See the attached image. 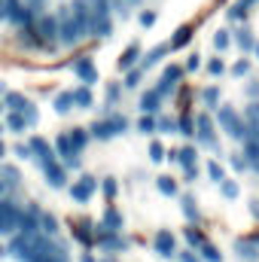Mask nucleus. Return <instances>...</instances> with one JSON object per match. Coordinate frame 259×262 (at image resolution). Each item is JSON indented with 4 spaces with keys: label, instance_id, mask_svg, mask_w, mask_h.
I'll return each mask as SVG.
<instances>
[{
    "label": "nucleus",
    "instance_id": "nucleus-1",
    "mask_svg": "<svg viewBox=\"0 0 259 262\" xmlns=\"http://www.w3.org/2000/svg\"><path fill=\"white\" fill-rule=\"evenodd\" d=\"M82 25L70 15V6L67 9H61V15H58V40L64 43V46H73V43H79L82 40Z\"/></svg>",
    "mask_w": 259,
    "mask_h": 262
},
{
    "label": "nucleus",
    "instance_id": "nucleus-2",
    "mask_svg": "<svg viewBox=\"0 0 259 262\" xmlns=\"http://www.w3.org/2000/svg\"><path fill=\"white\" fill-rule=\"evenodd\" d=\"M217 113H220V125H223V131H226L229 137H235V140L244 137V122L238 119V113H235L232 107H217Z\"/></svg>",
    "mask_w": 259,
    "mask_h": 262
},
{
    "label": "nucleus",
    "instance_id": "nucleus-3",
    "mask_svg": "<svg viewBox=\"0 0 259 262\" xmlns=\"http://www.w3.org/2000/svg\"><path fill=\"white\" fill-rule=\"evenodd\" d=\"M125 128H128L125 116H113V119H107V122H95V125H92V134L101 137V140H107V137H113V134H119V131H125Z\"/></svg>",
    "mask_w": 259,
    "mask_h": 262
},
{
    "label": "nucleus",
    "instance_id": "nucleus-4",
    "mask_svg": "<svg viewBox=\"0 0 259 262\" xmlns=\"http://www.w3.org/2000/svg\"><path fill=\"white\" fill-rule=\"evenodd\" d=\"M18 207H12V204H0V232H12V229H18Z\"/></svg>",
    "mask_w": 259,
    "mask_h": 262
},
{
    "label": "nucleus",
    "instance_id": "nucleus-5",
    "mask_svg": "<svg viewBox=\"0 0 259 262\" xmlns=\"http://www.w3.org/2000/svg\"><path fill=\"white\" fill-rule=\"evenodd\" d=\"M95 186H98V183H95L92 177H82L79 183H73V186H70V195L76 198V201H89V198L95 195Z\"/></svg>",
    "mask_w": 259,
    "mask_h": 262
},
{
    "label": "nucleus",
    "instance_id": "nucleus-6",
    "mask_svg": "<svg viewBox=\"0 0 259 262\" xmlns=\"http://www.w3.org/2000/svg\"><path fill=\"white\" fill-rule=\"evenodd\" d=\"M195 128H198V140H201L204 146H213V125H210V116H207V113H201V116L195 119Z\"/></svg>",
    "mask_w": 259,
    "mask_h": 262
},
{
    "label": "nucleus",
    "instance_id": "nucleus-7",
    "mask_svg": "<svg viewBox=\"0 0 259 262\" xmlns=\"http://www.w3.org/2000/svg\"><path fill=\"white\" fill-rule=\"evenodd\" d=\"M73 70H76V76L89 85V82H98V70H95V64L89 61V58H79L76 64H73Z\"/></svg>",
    "mask_w": 259,
    "mask_h": 262
},
{
    "label": "nucleus",
    "instance_id": "nucleus-8",
    "mask_svg": "<svg viewBox=\"0 0 259 262\" xmlns=\"http://www.w3.org/2000/svg\"><path fill=\"white\" fill-rule=\"evenodd\" d=\"M37 31H40V37H43V40H58V18L43 15V18H40V25H37Z\"/></svg>",
    "mask_w": 259,
    "mask_h": 262
},
{
    "label": "nucleus",
    "instance_id": "nucleus-9",
    "mask_svg": "<svg viewBox=\"0 0 259 262\" xmlns=\"http://www.w3.org/2000/svg\"><path fill=\"white\" fill-rule=\"evenodd\" d=\"M6 18L15 21V25H28V21H31V9H28V6H18V3L12 0L9 9H6Z\"/></svg>",
    "mask_w": 259,
    "mask_h": 262
},
{
    "label": "nucleus",
    "instance_id": "nucleus-10",
    "mask_svg": "<svg viewBox=\"0 0 259 262\" xmlns=\"http://www.w3.org/2000/svg\"><path fill=\"white\" fill-rule=\"evenodd\" d=\"M31 152H37V159H40V165H43V162H52V159H55V152H52V146H49V143H46L43 137H34V140H31Z\"/></svg>",
    "mask_w": 259,
    "mask_h": 262
},
{
    "label": "nucleus",
    "instance_id": "nucleus-11",
    "mask_svg": "<svg viewBox=\"0 0 259 262\" xmlns=\"http://www.w3.org/2000/svg\"><path fill=\"white\" fill-rule=\"evenodd\" d=\"M156 250H159L162 256H174V235H171L168 229H162V232L156 235Z\"/></svg>",
    "mask_w": 259,
    "mask_h": 262
},
{
    "label": "nucleus",
    "instance_id": "nucleus-12",
    "mask_svg": "<svg viewBox=\"0 0 259 262\" xmlns=\"http://www.w3.org/2000/svg\"><path fill=\"white\" fill-rule=\"evenodd\" d=\"M43 171H46V177H49L52 186H64V168L55 165V159L52 162H43Z\"/></svg>",
    "mask_w": 259,
    "mask_h": 262
},
{
    "label": "nucleus",
    "instance_id": "nucleus-13",
    "mask_svg": "<svg viewBox=\"0 0 259 262\" xmlns=\"http://www.w3.org/2000/svg\"><path fill=\"white\" fill-rule=\"evenodd\" d=\"M159 101H162V95L153 89V92H146V95L140 98V110H143V113H156V110H159Z\"/></svg>",
    "mask_w": 259,
    "mask_h": 262
},
{
    "label": "nucleus",
    "instance_id": "nucleus-14",
    "mask_svg": "<svg viewBox=\"0 0 259 262\" xmlns=\"http://www.w3.org/2000/svg\"><path fill=\"white\" fill-rule=\"evenodd\" d=\"M235 250L241 253V259H256L259 256V247L253 241H235Z\"/></svg>",
    "mask_w": 259,
    "mask_h": 262
},
{
    "label": "nucleus",
    "instance_id": "nucleus-15",
    "mask_svg": "<svg viewBox=\"0 0 259 262\" xmlns=\"http://www.w3.org/2000/svg\"><path fill=\"white\" fill-rule=\"evenodd\" d=\"M189 40H192V28H189V25H183V28L177 31V37L171 40V49H183Z\"/></svg>",
    "mask_w": 259,
    "mask_h": 262
},
{
    "label": "nucleus",
    "instance_id": "nucleus-16",
    "mask_svg": "<svg viewBox=\"0 0 259 262\" xmlns=\"http://www.w3.org/2000/svg\"><path fill=\"white\" fill-rule=\"evenodd\" d=\"M67 137H70V146H73V152H79V149L85 146V140H89V134H85L82 128H73Z\"/></svg>",
    "mask_w": 259,
    "mask_h": 262
},
{
    "label": "nucleus",
    "instance_id": "nucleus-17",
    "mask_svg": "<svg viewBox=\"0 0 259 262\" xmlns=\"http://www.w3.org/2000/svg\"><path fill=\"white\" fill-rule=\"evenodd\" d=\"M6 104H9V110H15V113H25V107H28V98H25V95H18V92H12V95L6 98Z\"/></svg>",
    "mask_w": 259,
    "mask_h": 262
},
{
    "label": "nucleus",
    "instance_id": "nucleus-18",
    "mask_svg": "<svg viewBox=\"0 0 259 262\" xmlns=\"http://www.w3.org/2000/svg\"><path fill=\"white\" fill-rule=\"evenodd\" d=\"M104 223H107V229L110 232H116V229H122V216L113 210V207H107V213H104Z\"/></svg>",
    "mask_w": 259,
    "mask_h": 262
},
{
    "label": "nucleus",
    "instance_id": "nucleus-19",
    "mask_svg": "<svg viewBox=\"0 0 259 262\" xmlns=\"http://www.w3.org/2000/svg\"><path fill=\"white\" fill-rule=\"evenodd\" d=\"M244 159L247 162H259V140H244Z\"/></svg>",
    "mask_w": 259,
    "mask_h": 262
},
{
    "label": "nucleus",
    "instance_id": "nucleus-20",
    "mask_svg": "<svg viewBox=\"0 0 259 262\" xmlns=\"http://www.w3.org/2000/svg\"><path fill=\"white\" fill-rule=\"evenodd\" d=\"M55 149H58V156H64V159L76 156V152H73V146H70V137H67V134H61V137L55 140Z\"/></svg>",
    "mask_w": 259,
    "mask_h": 262
},
{
    "label": "nucleus",
    "instance_id": "nucleus-21",
    "mask_svg": "<svg viewBox=\"0 0 259 262\" xmlns=\"http://www.w3.org/2000/svg\"><path fill=\"white\" fill-rule=\"evenodd\" d=\"M137 55H140V49H137V46H128V49H125V55L119 58V67H122V70H128V67L137 61Z\"/></svg>",
    "mask_w": 259,
    "mask_h": 262
},
{
    "label": "nucleus",
    "instance_id": "nucleus-22",
    "mask_svg": "<svg viewBox=\"0 0 259 262\" xmlns=\"http://www.w3.org/2000/svg\"><path fill=\"white\" fill-rule=\"evenodd\" d=\"M156 186H159V192H162V195H174V192H177V183H174L171 177H159V180H156Z\"/></svg>",
    "mask_w": 259,
    "mask_h": 262
},
{
    "label": "nucleus",
    "instance_id": "nucleus-23",
    "mask_svg": "<svg viewBox=\"0 0 259 262\" xmlns=\"http://www.w3.org/2000/svg\"><path fill=\"white\" fill-rule=\"evenodd\" d=\"M25 128H28V119L12 110V113H9V131H25Z\"/></svg>",
    "mask_w": 259,
    "mask_h": 262
},
{
    "label": "nucleus",
    "instance_id": "nucleus-24",
    "mask_svg": "<svg viewBox=\"0 0 259 262\" xmlns=\"http://www.w3.org/2000/svg\"><path fill=\"white\" fill-rule=\"evenodd\" d=\"M177 162H180L183 168H192V165H195V149H192V146L180 149V152H177Z\"/></svg>",
    "mask_w": 259,
    "mask_h": 262
},
{
    "label": "nucleus",
    "instance_id": "nucleus-25",
    "mask_svg": "<svg viewBox=\"0 0 259 262\" xmlns=\"http://www.w3.org/2000/svg\"><path fill=\"white\" fill-rule=\"evenodd\" d=\"M201 256L207 262H223V253H220L213 244H201Z\"/></svg>",
    "mask_w": 259,
    "mask_h": 262
},
{
    "label": "nucleus",
    "instance_id": "nucleus-26",
    "mask_svg": "<svg viewBox=\"0 0 259 262\" xmlns=\"http://www.w3.org/2000/svg\"><path fill=\"white\" fill-rule=\"evenodd\" d=\"M235 40H238V46H241L244 52H250V49H253V43H256L250 31H241V34H235Z\"/></svg>",
    "mask_w": 259,
    "mask_h": 262
},
{
    "label": "nucleus",
    "instance_id": "nucleus-27",
    "mask_svg": "<svg viewBox=\"0 0 259 262\" xmlns=\"http://www.w3.org/2000/svg\"><path fill=\"white\" fill-rule=\"evenodd\" d=\"M73 104H79V107H92V92H89V89H76V92H73Z\"/></svg>",
    "mask_w": 259,
    "mask_h": 262
},
{
    "label": "nucleus",
    "instance_id": "nucleus-28",
    "mask_svg": "<svg viewBox=\"0 0 259 262\" xmlns=\"http://www.w3.org/2000/svg\"><path fill=\"white\" fill-rule=\"evenodd\" d=\"M70 104H73V92H64V95H58V98H55V110H58V113H67V110H70Z\"/></svg>",
    "mask_w": 259,
    "mask_h": 262
},
{
    "label": "nucleus",
    "instance_id": "nucleus-29",
    "mask_svg": "<svg viewBox=\"0 0 259 262\" xmlns=\"http://www.w3.org/2000/svg\"><path fill=\"white\" fill-rule=\"evenodd\" d=\"M229 43H232V37H229V31H217L213 34V46L223 52V49H229Z\"/></svg>",
    "mask_w": 259,
    "mask_h": 262
},
{
    "label": "nucleus",
    "instance_id": "nucleus-30",
    "mask_svg": "<svg viewBox=\"0 0 259 262\" xmlns=\"http://www.w3.org/2000/svg\"><path fill=\"white\" fill-rule=\"evenodd\" d=\"M220 189H223V195L226 198H238V183H232V180H220Z\"/></svg>",
    "mask_w": 259,
    "mask_h": 262
},
{
    "label": "nucleus",
    "instance_id": "nucleus-31",
    "mask_svg": "<svg viewBox=\"0 0 259 262\" xmlns=\"http://www.w3.org/2000/svg\"><path fill=\"white\" fill-rule=\"evenodd\" d=\"M201 98H204V104H207L210 110H217V104H220V92H217V89H204Z\"/></svg>",
    "mask_w": 259,
    "mask_h": 262
},
{
    "label": "nucleus",
    "instance_id": "nucleus-32",
    "mask_svg": "<svg viewBox=\"0 0 259 262\" xmlns=\"http://www.w3.org/2000/svg\"><path fill=\"white\" fill-rule=\"evenodd\" d=\"M40 223H43V232H46V235H55V232H58V223H55V216L43 213V216H40Z\"/></svg>",
    "mask_w": 259,
    "mask_h": 262
},
{
    "label": "nucleus",
    "instance_id": "nucleus-33",
    "mask_svg": "<svg viewBox=\"0 0 259 262\" xmlns=\"http://www.w3.org/2000/svg\"><path fill=\"white\" fill-rule=\"evenodd\" d=\"M168 49H171V46H159V49H153V52H149V55H146V58H143V67L156 64V61H159V58H162V55H165V52H168Z\"/></svg>",
    "mask_w": 259,
    "mask_h": 262
},
{
    "label": "nucleus",
    "instance_id": "nucleus-34",
    "mask_svg": "<svg viewBox=\"0 0 259 262\" xmlns=\"http://www.w3.org/2000/svg\"><path fill=\"white\" fill-rule=\"evenodd\" d=\"M180 76H183V67H177V64L165 67V79H168V82H177Z\"/></svg>",
    "mask_w": 259,
    "mask_h": 262
},
{
    "label": "nucleus",
    "instance_id": "nucleus-35",
    "mask_svg": "<svg viewBox=\"0 0 259 262\" xmlns=\"http://www.w3.org/2000/svg\"><path fill=\"white\" fill-rule=\"evenodd\" d=\"M177 128H180V134H186V137H189V134H195V122L189 119V116H183V119L177 122Z\"/></svg>",
    "mask_w": 259,
    "mask_h": 262
},
{
    "label": "nucleus",
    "instance_id": "nucleus-36",
    "mask_svg": "<svg viewBox=\"0 0 259 262\" xmlns=\"http://www.w3.org/2000/svg\"><path fill=\"white\" fill-rule=\"evenodd\" d=\"M137 128L143 131V134H149V131H156V119H153V116L146 113V116H143V119L137 122Z\"/></svg>",
    "mask_w": 259,
    "mask_h": 262
},
{
    "label": "nucleus",
    "instance_id": "nucleus-37",
    "mask_svg": "<svg viewBox=\"0 0 259 262\" xmlns=\"http://www.w3.org/2000/svg\"><path fill=\"white\" fill-rule=\"evenodd\" d=\"M207 174H210V180H217V183L226 177V174H223V168H220V162H210V165H207Z\"/></svg>",
    "mask_w": 259,
    "mask_h": 262
},
{
    "label": "nucleus",
    "instance_id": "nucleus-38",
    "mask_svg": "<svg viewBox=\"0 0 259 262\" xmlns=\"http://www.w3.org/2000/svg\"><path fill=\"white\" fill-rule=\"evenodd\" d=\"M3 183L6 186H15L18 183V171L15 168H3Z\"/></svg>",
    "mask_w": 259,
    "mask_h": 262
},
{
    "label": "nucleus",
    "instance_id": "nucleus-39",
    "mask_svg": "<svg viewBox=\"0 0 259 262\" xmlns=\"http://www.w3.org/2000/svg\"><path fill=\"white\" fill-rule=\"evenodd\" d=\"M186 241H189L192 247H198V244H204V235H201L198 229H186Z\"/></svg>",
    "mask_w": 259,
    "mask_h": 262
},
{
    "label": "nucleus",
    "instance_id": "nucleus-40",
    "mask_svg": "<svg viewBox=\"0 0 259 262\" xmlns=\"http://www.w3.org/2000/svg\"><path fill=\"white\" fill-rule=\"evenodd\" d=\"M244 140H259V122L244 125Z\"/></svg>",
    "mask_w": 259,
    "mask_h": 262
},
{
    "label": "nucleus",
    "instance_id": "nucleus-41",
    "mask_svg": "<svg viewBox=\"0 0 259 262\" xmlns=\"http://www.w3.org/2000/svg\"><path fill=\"white\" fill-rule=\"evenodd\" d=\"M149 159H153V162H162V159H165V146H162V143H153V146H149Z\"/></svg>",
    "mask_w": 259,
    "mask_h": 262
},
{
    "label": "nucleus",
    "instance_id": "nucleus-42",
    "mask_svg": "<svg viewBox=\"0 0 259 262\" xmlns=\"http://www.w3.org/2000/svg\"><path fill=\"white\" fill-rule=\"evenodd\" d=\"M183 213H186L189 220H195V216H198V210H195V201H192V198H183Z\"/></svg>",
    "mask_w": 259,
    "mask_h": 262
},
{
    "label": "nucleus",
    "instance_id": "nucleus-43",
    "mask_svg": "<svg viewBox=\"0 0 259 262\" xmlns=\"http://www.w3.org/2000/svg\"><path fill=\"white\" fill-rule=\"evenodd\" d=\"M207 70H210V73H213V76H220V73H223V70H226V67H223V61H220V58H213V61H210V64H207Z\"/></svg>",
    "mask_w": 259,
    "mask_h": 262
},
{
    "label": "nucleus",
    "instance_id": "nucleus-44",
    "mask_svg": "<svg viewBox=\"0 0 259 262\" xmlns=\"http://www.w3.org/2000/svg\"><path fill=\"white\" fill-rule=\"evenodd\" d=\"M247 70H250V61H238V64L232 67V73H235V76H244Z\"/></svg>",
    "mask_w": 259,
    "mask_h": 262
},
{
    "label": "nucleus",
    "instance_id": "nucleus-45",
    "mask_svg": "<svg viewBox=\"0 0 259 262\" xmlns=\"http://www.w3.org/2000/svg\"><path fill=\"white\" fill-rule=\"evenodd\" d=\"M244 15H247V9H244V6H238V3L229 9V18H244Z\"/></svg>",
    "mask_w": 259,
    "mask_h": 262
},
{
    "label": "nucleus",
    "instance_id": "nucleus-46",
    "mask_svg": "<svg viewBox=\"0 0 259 262\" xmlns=\"http://www.w3.org/2000/svg\"><path fill=\"white\" fill-rule=\"evenodd\" d=\"M137 82H140V70H131V73H128V79H125V85H128V89H134Z\"/></svg>",
    "mask_w": 259,
    "mask_h": 262
},
{
    "label": "nucleus",
    "instance_id": "nucleus-47",
    "mask_svg": "<svg viewBox=\"0 0 259 262\" xmlns=\"http://www.w3.org/2000/svg\"><path fill=\"white\" fill-rule=\"evenodd\" d=\"M171 89H174V82H168V79L162 76V82H159V89H156V92H159V95H168Z\"/></svg>",
    "mask_w": 259,
    "mask_h": 262
},
{
    "label": "nucleus",
    "instance_id": "nucleus-48",
    "mask_svg": "<svg viewBox=\"0 0 259 262\" xmlns=\"http://www.w3.org/2000/svg\"><path fill=\"white\" fill-rule=\"evenodd\" d=\"M247 119H250V122H259V104H250V107H247Z\"/></svg>",
    "mask_w": 259,
    "mask_h": 262
},
{
    "label": "nucleus",
    "instance_id": "nucleus-49",
    "mask_svg": "<svg viewBox=\"0 0 259 262\" xmlns=\"http://www.w3.org/2000/svg\"><path fill=\"white\" fill-rule=\"evenodd\" d=\"M156 128H162V131H174L177 125H174L171 119H159V122H156Z\"/></svg>",
    "mask_w": 259,
    "mask_h": 262
},
{
    "label": "nucleus",
    "instance_id": "nucleus-50",
    "mask_svg": "<svg viewBox=\"0 0 259 262\" xmlns=\"http://www.w3.org/2000/svg\"><path fill=\"white\" fill-rule=\"evenodd\" d=\"M153 21H156V12H143V15H140V25H143V28H149Z\"/></svg>",
    "mask_w": 259,
    "mask_h": 262
},
{
    "label": "nucleus",
    "instance_id": "nucleus-51",
    "mask_svg": "<svg viewBox=\"0 0 259 262\" xmlns=\"http://www.w3.org/2000/svg\"><path fill=\"white\" fill-rule=\"evenodd\" d=\"M232 168H235V171H244V168H247V159L235 156V159H232Z\"/></svg>",
    "mask_w": 259,
    "mask_h": 262
},
{
    "label": "nucleus",
    "instance_id": "nucleus-52",
    "mask_svg": "<svg viewBox=\"0 0 259 262\" xmlns=\"http://www.w3.org/2000/svg\"><path fill=\"white\" fill-rule=\"evenodd\" d=\"M104 192H107L110 198L116 195V180H104Z\"/></svg>",
    "mask_w": 259,
    "mask_h": 262
},
{
    "label": "nucleus",
    "instance_id": "nucleus-53",
    "mask_svg": "<svg viewBox=\"0 0 259 262\" xmlns=\"http://www.w3.org/2000/svg\"><path fill=\"white\" fill-rule=\"evenodd\" d=\"M201 67V58L198 55H189V61H186V70H198Z\"/></svg>",
    "mask_w": 259,
    "mask_h": 262
},
{
    "label": "nucleus",
    "instance_id": "nucleus-54",
    "mask_svg": "<svg viewBox=\"0 0 259 262\" xmlns=\"http://www.w3.org/2000/svg\"><path fill=\"white\" fill-rule=\"evenodd\" d=\"M76 238H79V241H82V244H89V241H92V235H89V232H85V229H76Z\"/></svg>",
    "mask_w": 259,
    "mask_h": 262
},
{
    "label": "nucleus",
    "instance_id": "nucleus-55",
    "mask_svg": "<svg viewBox=\"0 0 259 262\" xmlns=\"http://www.w3.org/2000/svg\"><path fill=\"white\" fill-rule=\"evenodd\" d=\"M180 262H198V256H195L192 250H186V253H183V256H180Z\"/></svg>",
    "mask_w": 259,
    "mask_h": 262
},
{
    "label": "nucleus",
    "instance_id": "nucleus-56",
    "mask_svg": "<svg viewBox=\"0 0 259 262\" xmlns=\"http://www.w3.org/2000/svg\"><path fill=\"white\" fill-rule=\"evenodd\" d=\"M247 95H250V98H256V95H259V82H250V85H247Z\"/></svg>",
    "mask_w": 259,
    "mask_h": 262
},
{
    "label": "nucleus",
    "instance_id": "nucleus-57",
    "mask_svg": "<svg viewBox=\"0 0 259 262\" xmlns=\"http://www.w3.org/2000/svg\"><path fill=\"white\" fill-rule=\"evenodd\" d=\"M253 3H256V0H238V6H244V9H250Z\"/></svg>",
    "mask_w": 259,
    "mask_h": 262
},
{
    "label": "nucleus",
    "instance_id": "nucleus-58",
    "mask_svg": "<svg viewBox=\"0 0 259 262\" xmlns=\"http://www.w3.org/2000/svg\"><path fill=\"white\" fill-rule=\"evenodd\" d=\"M250 210L256 213V220H259V201H253V204H250Z\"/></svg>",
    "mask_w": 259,
    "mask_h": 262
},
{
    "label": "nucleus",
    "instance_id": "nucleus-59",
    "mask_svg": "<svg viewBox=\"0 0 259 262\" xmlns=\"http://www.w3.org/2000/svg\"><path fill=\"white\" fill-rule=\"evenodd\" d=\"M3 152H6V146H3V143H0V159H3Z\"/></svg>",
    "mask_w": 259,
    "mask_h": 262
},
{
    "label": "nucleus",
    "instance_id": "nucleus-60",
    "mask_svg": "<svg viewBox=\"0 0 259 262\" xmlns=\"http://www.w3.org/2000/svg\"><path fill=\"white\" fill-rule=\"evenodd\" d=\"M82 262H95V259H92V256H82Z\"/></svg>",
    "mask_w": 259,
    "mask_h": 262
},
{
    "label": "nucleus",
    "instance_id": "nucleus-61",
    "mask_svg": "<svg viewBox=\"0 0 259 262\" xmlns=\"http://www.w3.org/2000/svg\"><path fill=\"white\" fill-rule=\"evenodd\" d=\"M253 52H256V55H259V43H253Z\"/></svg>",
    "mask_w": 259,
    "mask_h": 262
},
{
    "label": "nucleus",
    "instance_id": "nucleus-62",
    "mask_svg": "<svg viewBox=\"0 0 259 262\" xmlns=\"http://www.w3.org/2000/svg\"><path fill=\"white\" fill-rule=\"evenodd\" d=\"M253 244H256V247H259V235H256V238H253Z\"/></svg>",
    "mask_w": 259,
    "mask_h": 262
},
{
    "label": "nucleus",
    "instance_id": "nucleus-63",
    "mask_svg": "<svg viewBox=\"0 0 259 262\" xmlns=\"http://www.w3.org/2000/svg\"><path fill=\"white\" fill-rule=\"evenodd\" d=\"M85 3H101V0H85Z\"/></svg>",
    "mask_w": 259,
    "mask_h": 262
},
{
    "label": "nucleus",
    "instance_id": "nucleus-64",
    "mask_svg": "<svg viewBox=\"0 0 259 262\" xmlns=\"http://www.w3.org/2000/svg\"><path fill=\"white\" fill-rule=\"evenodd\" d=\"M0 110H3V107H0Z\"/></svg>",
    "mask_w": 259,
    "mask_h": 262
}]
</instances>
